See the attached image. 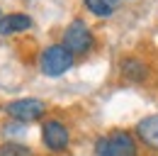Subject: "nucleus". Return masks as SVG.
Here are the masks:
<instances>
[{
    "label": "nucleus",
    "mask_w": 158,
    "mask_h": 156,
    "mask_svg": "<svg viewBox=\"0 0 158 156\" xmlns=\"http://www.w3.org/2000/svg\"><path fill=\"white\" fill-rule=\"evenodd\" d=\"M0 156H34L29 146L17 144V141H7V144H0Z\"/></svg>",
    "instance_id": "10"
},
{
    "label": "nucleus",
    "mask_w": 158,
    "mask_h": 156,
    "mask_svg": "<svg viewBox=\"0 0 158 156\" xmlns=\"http://www.w3.org/2000/svg\"><path fill=\"white\" fill-rule=\"evenodd\" d=\"M39 66H41V73H44V76L59 78L73 66V54H71L63 44H54V46H49V49L41 51Z\"/></svg>",
    "instance_id": "2"
},
{
    "label": "nucleus",
    "mask_w": 158,
    "mask_h": 156,
    "mask_svg": "<svg viewBox=\"0 0 158 156\" xmlns=\"http://www.w3.org/2000/svg\"><path fill=\"white\" fill-rule=\"evenodd\" d=\"M95 156H139V149L129 132H112L110 136L98 139Z\"/></svg>",
    "instance_id": "1"
},
{
    "label": "nucleus",
    "mask_w": 158,
    "mask_h": 156,
    "mask_svg": "<svg viewBox=\"0 0 158 156\" xmlns=\"http://www.w3.org/2000/svg\"><path fill=\"white\" fill-rule=\"evenodd\" d=\"M63 46L76 56V54H85L90 46H93V34L88 29V24L83 20H73L66 32H63Z\"/></svg>",
    "instance_id": "3"
},
{
    "label": "nucleus",
    "mask_w": 158,
    "mask_h": 156,
    "mask_svg": "<svg viewBox=\"0 0 158 156\" xmlns=\"http://www.w3.org/2000/svg\"><path fill=\"white\" fill-rule=\"evenodd\" d=\"M2 17H5V15H2V12H0V20H2Z\"/></svg>",
    "instance_id": "11"
},
{
    "label": "nucleus",
    "mask_w": 158,
    "mask_h": 156,
    "mask_svg": "<svg viewBox=\"0 0 158 156\" xmlns=\"http://www.w3.org/2000/svg\"><path fill=\"white\" fill-rule=\"evenodd\" d=\"M68 129L56 122V119H49V122H44V127H41V141H44V146L46 149H51V151H63L66 146H68Z\"/></svg>",
    "instance_id": "5"
},
{
    "label": "nucleus",
    "mask_w": 158,
    "mask_h": 156,
    "mask_svg": "<svg viewBox=\"0 0 158 156\" xmlns=\"http://www.w3.org/2000/svg\"><path fill=\"white\" fill-rule=\"evenodd\" d=\"M122 76L129 80H143L148 76V68L136 58H127V61H122Z\"/></svg>",
    "instance_id": "8"
},
{
    "label": "nucleus",
    "mask_w": 158,
    "mask_h": 156,
    "mask_svg": "<svg viewBox=\"0 0 158 156\" xmlns=\"http://www.w3.org/2000/svg\"><path fill=\"white\" fill-rule=\"evenodd\" d=\"M136 134H139V139H141L146 146L158 149V115L143 117V119L136 124Z\"/></svg>",
    "instance_id": "6"
},
{
    "label": "nucleus",
    "mask_w": 158,
    "mask_h": 156,
    "mask_svg": "<svg viewBox=\"0 0 158 156\" xmlns=\"http://www.w3.org/2000/svg\"><path fill=\"white\" fill-rule=\"evenodd\" d=\"M32 27V17L24 12H12L0 20V34H15V32H24Z\"/></svg>",
    "instance_id": "7"
},
{
    "label": "nucleus",
    "mask_w": 158,
    "mask_h": 156,
    "mask_svg": "<svg viewBox=\"0 0 158 156\" xmlns=\"http://www.w3.org/2000/svg\"><path fill=\"white\" fill-rule=\"evenodd\" d=\"M5 112L12 117V119L27 124V122H37V119L46 112V105H44L41 100H37V98H22V100H12V102L5 107Z\"/></svg>",
    "instance_id": "4"
},
{
    "label": "nucleus",
    "mask_w": 158,
    "mask_h": 156,
    "mask_svg": "<svg viewBox=\"0 0 158 156\" xmlns=\"http://www.w3.org/2000/svg\"><path fill=\"white\" fill-rule=\"evenodd\" d=\"M85 2V7L93 12V15H98V17H110L112 15V2L110 0H83Z\"/></svg>",
    "instance_id": "9"
}]
</instances>
